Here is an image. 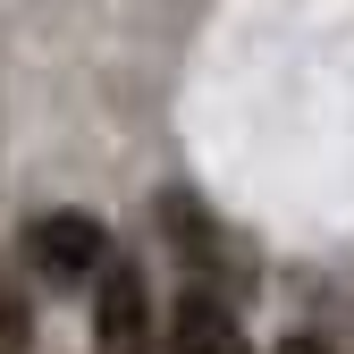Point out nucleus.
<instances>
[{
	"mask_svg": "<svg viewBox=\"0 0 354 354\" xmlns=\"http://www.w3.org/2000/svg\"><path fill=\"white\" fill-rule=\"evenodd\" d=\"M169 354H253V346H245L236 313H228L211 287H186L177 313H169Z\"/></svg>",
	"mask_w": 354,
	"mask_h": 354,
	"instance_id": "obj_3",
	"label": "nucleus"
},
{
	"mask_svg": "<svg viewBox=\"0 0 354 354\" xmlns=\"http://www.w3.org/2000/svg\"><path fill=\"white\" fill-rule=\"evenodd\" d=\"M279 354H337V346H329V337H287Z\"/></svg>",
	"mask_w": 354,
	"mask_h": 354,
	"instance_id": "obj_5",
	"label": "nucleus"
},
{
	"mask_svg": "<svg viewBox=\"0 0 354 354\" xmlns=\"http://www.w3.org/2000/svg\"><path fill=\"white\" fill-rule=\"evenodd\" d=\"M26 261H34V279H51V287H84V279L110 270V236H102V219H84V211H42L26 228Z\"/></svg>",
	"mask_w": 354,
	"mask_h": 354,
	"instance_id": "obj_1",
	"label": "nucleus"
},
{
	"mask_svg": "<svg viewBox=\"0 0 354 354\" xmlns=\"http://www.w3.org/2000/svg\"><path fill=\"white\" fill-rule=\"evenodd\" d=\"M93 321H102V354H152V304L127 261H110L93 279Z\"/></svg>",
	"mask_w": 354,
	"mask_h": 354,
	"instance_id": "obj_2",
	"label": "nucleus"
},
{
	"mask_svg": "<svg viewBox=\"0 0 354 354\" xmlns=\"http://www.w3.org/2000/svg\"><path fill=\"white\" fill-rule=\"evenodd\" d=\"M0 354H26V304L9 279H0Z\"/></svg>",
	"mask_w": 354,
	"mask_h": 354,
	"instance_id": "obj_4",
	"label": "nucleus"
}]
</instances>
